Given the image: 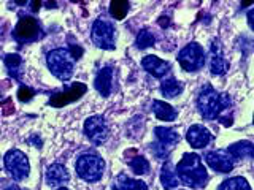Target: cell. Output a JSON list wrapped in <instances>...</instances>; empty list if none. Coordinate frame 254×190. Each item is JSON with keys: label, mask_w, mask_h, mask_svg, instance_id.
<instances>
[{"label": "cell", "mask_w": 254, "mask_h": 190, "mask_svg": "<svg viewBox=\"0 0 254 190\" xmlns=\"http://www.w3.org/2000/svg\"><path fill=\"white\" fill-rule=\"evenodd\" d=\"M197 106L200 114L208 121L219 119L224 125H232V119L227 117V113L232 106V100L227 94L216 92L210 84H205L202 87L197 98Z\"/></svg>", "instance_id": "obj_1"}, {"label": "cell", "mask_w": 254, "mask_h": 190, "mask_svg": "<svg viewBox=\"0 0 254 190\" xmlns=\"http://www.w3.org/2000/svg\"><path fill=\"white\" fill-rule=\"evenodd\" d=\"M178 178L189 187H205L208 182V173L197 154H185L177 165Z\"/></svg>", "instance_id": "obj_2"}, {"label": "cell", "mask_w": 254, "mask_h": 190, "mask_svg": "<svg viewBox=\"0 0 254 190\" xmlns=\"http://www.w3.org/2000/svg\"><path fill=\"white\" fill-rule=\"evenodd\" d=\"M73 60L75 59L71 57L70 51L64 49V48L53 49L46 55L48 68L61 81H68L73 76Z\"/></svg>", "instance_id": "obj_3"}, {"label": "cell", "mask_w": 254, "mask_h": 190, "mask_svg": "<svg viewBox=\"0 0 254 190\" xmlns=\"http://www.w3.org/2000/svg\"><path fill=\"white\" fill-rule=\"evenodd\" d=\"M75 168L81 179H84L86 182H95L103 176L105 162L95 154H83L78 157Z\"/></svg>", "instance_id": "obj_4"}, {"label": "cell", "mask_w": 254, "mask_h": 190, "mask_svg": "<svg viewBox=\"0 0 254 190\" xmlns=\"http://www.w3.org/2000/svg\"><path fill=\"white\" fill-rule=\"evenodd\" d=\"M5 168L14 181H24L30 173V165L27 155L19 149L8 150L5 158Z\"/></svg>", "instance_id": "obj_5"}, {"label": "cell", "mask_w": 254, "mask_h": 190, "mask_svg": "<svg viewBox=\"0 0 254 190\" xmlns=\"http://www.w3.org/2000/svg\"><path fill=\"white\" fill-rule=\"evenodd\" d=\"M92 43L100 49H115V26L107 19H97L92 24L91 30Z\"/></svg>", "instance_id": "obj_6"}, {"label": "cell", "mask_w": 254, "mask_h": 190, "mask_svg": "<svg viewBox=\"0 0 254 190\" xmlns=\"http://www.w3.org/2000/svg\"><path fill=\"white\" fill-rule=\"evenodd\" d=\"M178 62L183 70L197 71L205 65V52L203 48L198 43L186 45L178 54Z\"/></svg>", "instance_id": "obj_7"}, {"label": "cell", "mask_w": 254, "mask_h": 190, "mask_svg": "<svg viewBox=\"0 0 254 190\" xmlns=\"http://www.w3.org/2000/svg\"><path fill=\"white\" fill-rule=\"evenodd\" d=\"M84 133L94 144H102V142L107 141L110 130L105 119L102 116H91L84 122Z\"/></svg>", "instance_id": "obj_8"}, {"label": "cell", "mask_w": 254, "mask_h": 190, "mask_svg": "<svg viewBox=\"0 0 254 190\" xmlns=\"http://www.w3.org/2000/svg\"><path fill=\"white\" fill-rule=\"evenodd\" d=\"M40 35H42L40 24L37 22L35 18H30V16L21 18L13 30V37L14 40H18V42H34Z\"/></svg>", "instance_id": "obj_9"}, {"label": "cell", "mask_w": 254, "mask_h": 190, "mask_svg": "<svg viewBox=\"0 0 254 190\" xmlns=\"http://www.w3.org/2000/svg\"><path fill=\"white\" fill-rule=\"evenodd\" d=\"M86 91H87L86 84H83V83H75L71 87H68L65 92L54 94L53 97L50 98V105L54 106V108H62V106L68 105V103H73L78 98H81L83 95L86 94Z\"/></svg>", "instance_id": "obj_10"}, {"label": "cell", "mask_w": 254, "mask_h": 190, "mask_svg": "<svg viewBox=\"0 0 254 190\" xmlns=\"http://www.w3.org/2000/svg\"><path fill=\"white\" fill-rule=\"evenodd\" d=\"M205 160L218 173H229L234 168L232 157H230L226 150H211V152L205 155Z\"/></svg>", "instance_id": "obj_11"}, {"label": "cell", "mask_w": 254, "mask_h": 190, "mask_svg": "<svg viewBox=\"0 0 254 190\" xmlns=\"http://www.w3.org/2000/svg\"><path fill=\"white\" fill-rule=\"evenodd\" d=\"M211 138H213V135L210 133V130L205 129L203 125H197V124L190 127V129L188 130V133H186L188 142L195 149L205 147L211 141Z\"/></svg>", "instance_id": "obj_12"}, {"label": "cell", "mask_w": 254, "mask_h": 190, "mask_svg": "<svg viewBox=\"0 0 254 190\" xmlns=\"http://www.w3.org/2000/svg\"><path fill=\"white\" fill-rule=\"evenodd\" d=\"M141 67L145 68L148 73L153 75L154 78H162L170 68L169 62L159 59L157 55H146V57H143Z\"/></svg>", "instance_id": "obj_13"}, {"label": "cell", "mask_w": 254, "mask_h": 190, "mask_svg": "<svg viewBox=\"0 0 254 190\" xmlns=\"http://www.w3.org/2000/svg\"><path fill=\"white\" fill-rule=\"evenodd\" d=\"M113 68L110 67H105L102 68L97 76H95V81H94V86L97 92L102 95V97H110L111 94V87H113Z\"/></svg>", "instance_id": "obj_14"}, {"label": "cell", "mask_w": 254, "mask_h": 190, "mask_svg": "<svg viewBox=\"0 0 254 190\" xmlns=\"http://www.w3.org/2000/svg\"><path fill=\"white\" fill-rule=\"evenodd\" d=\"M210 68H211V75L214 76H221L224 75L226 71L229 70V62L222 57L221 52V46L213 42L211 45V60H210Z\"/></svg>", "instance_id": "obj_15"}, {"label": "cell", "mask_w": 254, "mask_h": 190, "mask_svg": "<svg viewBox=\"0 0 254 190\" xmlns=\"http://www.w3.org/2000/svg\"><path fill=\"white\" fill-rule=\"evenodd\" d=\"M68 179H70L68 171L65 166L61 163L51 165L46 171V182L50 186H62V184H65V182H68Z\"/></svg>", "instance_id": "obj_16"}, {"label": "cell", "mask_w": 254, "mask_h": 190, "mask_svg": "<svg viewBox=\"0 0 254 190\" xmlns=\"http://www.w3.org/2000/svg\"><path fill=\"white\" fill-rule=\"evenodd\" d=\"M229 155L237 160L242 158H254V144L251 141H237L234 144H230L227 149Z\"/></svg>", "instance_id": "obj_17"}, {"label": "cell", "mask_w": 254, "mask_h": 190, "mask_svg": "<svg viewBox=\"0 0 254 190\" xmlns=\"http://www.w3.org/2000/svg\"><path fill=\"white\" fill-rule=\"evenodd\" d=\"M113 190H148L146 184L143 181L132 179L126 174H119V176L113 181Z\"/></svg>", "instance_id": "obj_18"}, {"label": "cell", "mask_w": 254, "mask_h": 190, "mask_svg": "<svg viewBox=\"0 0 254 190\" xmlns=\"http://www.w3.org/2000/svg\"><path fill=\"white\" fill-rule=\"evenodd\" d=\"M154 132H156V138L159 140V144H162L164 147H172L173 144H177V142L180 141V135L173 129L156 127Z\"/></svg>", "instance_id": "obj_19"}, {"label": "cell", "mask_w": 254, "mask_h": 190, "mask_svg": "<svg viewBox=\"0 0 254 190\" xmlns=\"http://www.w3.org/2000/svg\"><path fill=\"white\" fill-rule=\"evenodd\" d=\"M153 111H154L156 117L161 119V121L170 122V121H175V119H177V111H175L169 103H165V101L154 100L153 101Z\"/></svg>", "instance_id": "obj_20"}, {"label": "cell", "mask_w": 254, "mask_h": 190, "mask_svg": "<svg viewBox=\"0 0 254 190\" xmlns=\"http://www.w3.org/2000/svg\"><path fill=\"white\" fill-rule=\"evenodd\" d=\"M161 92L165 95L167 98H173L183 92V84L180 81H177L175 78L165 79V81L161 84Z\"/></svg>", "instance_id": "obj_21"}, {"label": "cell", "mask_w": 254, "mask_h": 190, "mask_svg": "<svg viewBox=\"0 0 254 190\" xmlns=\"http://www.w3.org/2000/svg\"><path fill=\"white\" fill-rule=\"evenodd\" d=\"M161 182L165 190H170L175 189L178 186V176L172 171L170 168V163H165L162 166V173H161Z\"/></svg>", "instance_id": "obj_22"}, {"label": "cell", "mask_w": 254, "mask_h": 190, "mask_svg": "<svg viewBox=\"0 0 254 190\" xmlns=\"http://www.w3.org/2000/svg\"><path fill=\"white\" fill-rule=\"evenodd\" d=\"M219 190H251V187L245 178L235 176V178H230V179L222 182V184L219 186Z\"/></svg>", "instance_id": "obj_23"}, {"label": "cell", "mask_w": 254, "mask_h": 190, "mask_svg": "<svg viewBox=\"0 0 254 190\" xmlns=\"http://www.w3.org/2000/svg\"><path fill=\"white\" fill-rule=\"evenodd\" d=\"M127 11H129V2H126V0H113L110 3V14L118 21L124 19Z\"/></svg>", "instance_id": "obj_24"}, {"label": "cell", "mask_w": 254, "mask_h": 190, "mask_svg": "<svg viewBox=\"0 0 254 190\" xmlns=\"http://www.w3.org/2000/svg\"><path fill=\"white\" fill-rule=\"evenodd\" d=\"M154 42H156L154 35L151 34L149 30H146V29L140 30V34L137 35V46L140 48V49H145V48L153 46Z\"/></svg>", "instance_id": "obj_25"}, {"label": "cell", "mask_w": 254, "mask_h": 190, "mask_svg": "<svg viewBox=\"0 0 254 190\" xmlns=\"http://www.w3.org/2000/svg\"><path fill=\"white\" fill-rule=\"evenodd\" d=\"M129 165L135 174H145L149 171V163L145 157H135L129 162Z\"/></svg>", "instance_id": "obj_26"}, {"label": "cell", "mask_w": 254, "mask_h": 190, "mask_svg": "<svg viewBox=\"0 0 254 190\" xmlns=\"http://www.w3.org/2000/svg\"><path fill=\"white\" fill-rule=\"evenodd\" d=\"M21 63H22V59H21V55H18V54H8L5 57V65L10 71L19 68Z\"/></svg>", "instance_id": "obj_27"}, {"label": "cell", "mask_w": 254, "mask_h": 190, "mask_svg": "<svg viewBox=\"0 0 254 190\" xmlns=\"http://www.w3.org/2000/svg\"><path fill=\"white\" fill-rule=\"evenodd\" d=\"M35 95V92L30 89V87H26V86H21L19 91H18V98L21 101H29L32 100V97Z\"/></svg>", "instance_id": "obj_28"}, {"label": "cell", "mask_w": 254, "mask_h": 190, "mask_svg": "<svg viewBox=\"0 0 254 190\" xmlns=\"http://www.w3.org/2000/svg\"><path fill=\"white\" fill-rule=\"evenodd\" d=\"M248 24H250V27L254 30V10H251L248 13Z\"/></svg>", "instance_id": "obj_29"}, {"label": "cell", "mask_w": 254, "mask_h": 190, "mask_svg": "<svg viewBox=\"0 0 254 190\" xmlns=\"http://www.w3.org/2000/svg\"><path fill=\"white\" fill-rule=\"evenodd\" d=\"M32 5H34V6H32V10H34V11H38V10H40V5H42V2H32Z\"/></svg>", "instance_id": "obj_30"}, {"label": "cell", "mask_w": 254, "mask_h": 190, "mask_svg": "<svg viewBox=\"0 0 254 190\" xmlns=\"http://www.w3.org/2000/svg\"><path fill=\"white\" fill-rule=\"evenodd\" d=\"M6 190H24V189H19L16 184H13V186H10V187H6Z\"/></svg>", "instance_id": "obj_31"}, {"label": "cell", "mask_w": 254, "mask_h": 190, "mask_svg": "<svg viewBox=\"0 0 254 190\" xmlns=\"http://www.w3.org/2000/svg\"><path fill=\"white\" fill-rule=\"evenodd\" d=\"M254 3V0H250V2H243L242 6H248V5H253Z\"/></svg>", "instance_id": "obj_32"}, {"label": "cell", "mask_w": 254, "mask_h": 190, "mask_svg": "<svg viewBox=\"0 0 254 190\" xmlns=\"http://www.w3.org/2000/svg\"><path fill=\"white\" fill-rule=\"evenodd\" d=\"M58 190H68V189H65V187H62V189H58Z\"/></svg>", "instance_id": "obj_33"}, {"label": "cell", "mask_w": 254, "mask_h": 190, "mask_svg": "<svg viewBox=\"0 0 254 190\" xmlns=\"http://www.w3.org/2000/svg\"><path fill=\"white\" fill-rule=\"evenodd\" d=\"M253 122H254V117H253Z\"/></svg>", "instance_id": "obj_34"}]
</instances>
